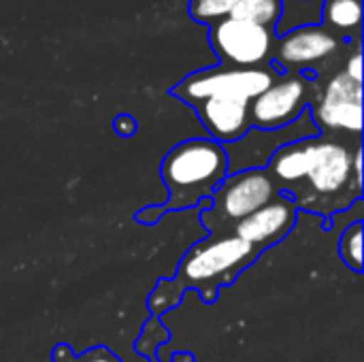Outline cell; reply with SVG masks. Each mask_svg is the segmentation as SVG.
<instances>
[{
    "label": "cell",
    "instance_id": "obj_1",
    "mask_svg": "<svg viewBox=\"0 0 364 362\" xmlns=\"http://www.w3.org/2000/svg\"><path fill=\"white\" fill-rule=\"evenodd\" d=\"M356 147H360L358 139L333 134L299 139L273 151L267 173L296 209L328 218L363 196V183L354 177Z\"/></svg>",
    "mask_w": 364,
    "mask_h": 362
},
{
    "label": "cell",
    "instance_id": "obj_2",
    "mask_svg": "<svg viewBox=\"0 0 364 362\" xmlns=\"http://www.w3.org/2000/svg\"><path fill=\"white\" fill-rule=\"evenodd\" d=\"M160 173L168 201L162 207L141 211L136 215L139 222L156 224L166 211L190 209L211 198L228 175V156L224 145L213 139H188L166 154Z\"/></svg>",
    "mask_w": 364,
    "mask_h": 362
},
{
    "label": "cell",
    "instance_id": "obj_3",
    "mask_svg": "<svg viewBox=\"0 0 364 362\" xmlns=\"http://www.w3.org/2000/svg\"><path fill=\"white\" fill-rule=\"evenodd\" d=\"M258 254L260 252L230 233L211 235L186 254L177 280L166 284L173 288L177 286V290L196 288L205 301H213L218 290L230 284L239 271L256 260Z\"/></svg>",
    "mask_w": 364,
    "mask_h": 362
},
{
    "label": "cell",
    "instance_id": "obj_4",
    "mask_svg": "<svg viewBox=\"0 0 364 362\" xmlns=\"http://www.w3.org/2000/svg\"><path fill=\"white\" fill-rule=\"evenodd\" d=\"M279 194L267 169H243L226 175L213 192L211 209L203 211V224L211 235L230 233L241 220L271 203Z\"/></svg>",
    "mask_w": 364,
    "mask_h": 362
},
{
    "label": "cell",
    "instance_id": "obj_5",
    "mask_svg": "<svg viewBox=\"0 0 364 362\" xmlns=\"http://www.w3.org/2000/svg\"><path fill=\"white\" fill-rule=\"evenodd\" d=\"M358 43L337 36L322 23L303 26L277 36L271 64L279 73H301L316 79V75H322L341 58L346 60L350 47Z\"/></svg>",
    "mask_w": 364,
    "mask_h": 362
},
{
    "label": "cell",
    "instance_id": "obj_6",
    "mask_svg": "<svg viewBox=\"0 0 364 362\" xmlns=\"http://www.w3.org/2000/svg\"><path fill=\"white\" fill-rule=\"evenodd\" d=\"M282 73L271 64L262 68H232V66H215L203 68L188 75L181 83L173 87V96L181 98L190 107L213 98V96H235L254 100L262 94Z\"/></svg>",
    "mask_w": 364,
    "mask_h": 362
},
{
    "label": "cell",
    "instance_id": "obj_7",
    "mask_svg": "<svg viewBox=\"0 0 364 362\" xmlns=\"http://www.w3.org/2000/svg\"><path fill=\"white\" fill-rule=\"evenodd\" d=\"M320 83L309 75L282 73L262 94L250 102V119L256 130H279L294 124L316 100Z\"/></svg>",
    "mask_w": 364,
    "mask_h": 362
},
{
    "label": "cell",
    "instance_id": "obj_8",
    "mask_svg": "<svg viewBox=\"0 0 364 362\" xmlns=\"http://www.w3.org/2000/svg\"><path fill=\"white\" fill-rule=\"evenodd\" d=\"M309 117L316 128L346 139H358L363 132V83L350 79L343 70L333 73L320 85L316 100L309 105Z\"/></svg>",
    "mask_w": 364,
    "mask_h": 362
},
{
    "label": "cell",
    "instance_id": "obj_9",
    "mask_svg": "<svg viewBox=\"0 0 364 362\" xmlns=\"http://www.w3.org/2000/svg\"><path fill=\"white\" fill-rule=\"evenodd\" d=\"M275 32L250 21L226 17L209 26V43L218 53L222 66L232 68H262L271 66Z\"/></svg>",
    "mask_w": 364,
    "mask_h": 362
},
{
    "label": "cell",
    "instance_id": "obj_10",
    "mask_svg": "<svg viewBox=\"0 0 364 362\" xmlns=\"http://www.w3.org/2000/svg\"><path fill=\"white\" fill-rule=\"evenodd\" d=\"M296 211H299L296 205L288 196L277 194L271 203H267L264 207L241 220L230 230V235L239 237L256 252H262L286 239V235L296 224Z\"/></svg>",
    "mask_w": 364,
    "mask_h": 362
},
{
    "label": "cell",
    "instance_id": "obj_11",
    "mask_svg": "<svg viewBox=\"0 0 364 362\" xmlns=\"http://www.w3.org/2000/svg\"><path fill=\"white\" fill-rule=\"evenodd\" d=\"M250 102L252 100L235 96H213L198 102L194 109L213 141L235 143L252 130Z\"/></svg>",
    "mask_w": 364,
    "mask_h": 362
},
{
    "label": "cell",
    "instance_id": "obj_12",
    "mask_svg": "<svg viewBox=\"0 0 364 362\" xmlns=\"http://www.w3.org/2000/svg\"><path fill=\"white\" fill-rule=\"evenodd\" d=\"M322 26L341 38L360 41L363 0H322Z\"/></svg>",
    "mask_w": 364,
    "mask_h": 362
},
{
    "label": "cell",
    "instance_id": "obj_13",
    "mask_svg": "<svg viewBox=\"0 0 364 362\" xmlns=\"http://www.w3.org/2000/svg\"><path fill=\"white\" fill-rule=\"evenodd\" d=\"M322 23V0H282V15L273 28L275 36L290 30Z\"/></svg>",
    "mask_w": 364,
    "mask_h": 362
},
{
    "label": "cell",
    "instance_id": "obj_14",
    "mask_svg": "<svg viewBox=\"0 0 364 362\" xmlns=\"http://www.w3.org/2000/svg\"><path fill=\"white\" fill-rule=\"evenodd\" d=\"M282 15V0H241L230 17L241 19V21H250L262 28H275L277 19Z\"/></svg>",
    "mask_w": 364,
    "mask_h": 362
},
{
    "label": "cell",
    "instance_id": "obj_15",
    "mask_svg": "<svg viewBox=\"0 0 364 362\" xmlns=\"http://www.w3.org/2000/svg\"><path fill=\"white\" fill-rule=\"evenodd\" d=\"M239 2H241V0H190L188 13H190L196 21L213 26L215 21L230 17L232 9H235Z\"/></svg>",
    "mask_w": 364,
    "mask_h": 362
},
{
    "label": "cell",
    "instance_id": "obj_16",
    "mask_svg": "<svg viewBox=\"0 0 364 362\" xmlns=\"http://www.w3.org/2000/svg\"><path fill=\"white\" fill-rule=\"evenodd\" d=\"M343 262L354 269L356 273L363 271V222L356 220L352 226L346 228L341 235V245H339Z\"/></svg>",
    "mask_w": 364,
    "mask_h": 362
},
{
    "label": "cell",
    "instance_id": "obj_17",
    "mask_svg": "<svg viewBox=\"0 0 364 362\" xmlns=\"http://www.w3.org/2000/svg\"><path fill=\"white\" fill-rule=\"evenodd\" d=\"M53 362H122L111 350H107V348H102V346H98V348H92V350H87V352H83V354H79V356H75L73 352H70V348L68 346H58L55 350H53Z\"/></svg>",
    "mask_w": 364,
    "mask_h": 362
},
{
    "label": "cell",
    "instance_id": "obj_18",
    "mask_svg": "<svg viewBox=\"0 0 364 362\" xmlns=\"http://www.w3.org/2000/svg\"><path fill=\"white\" fill-rule=\"evenodd\" d=\"M343 73H346L350 79L363 83V51H360V45H356V47L352 49V53L346 58Z\"/></svg>",
    "mask_w": 364,
    "mask_h": 362
},
{
    "label": "cell",
    "instance_id": "obj_19",
    "mask_svg": "<svg viewBox=\"0 0 364 362\" xmlns=\"http://www.w3.org/2000/svg\"><path fill=\"white\" fill-rule=\"evenodd\" d=\"M115 130H117V134L128 137V134H132L136 130V124H134V119L130 115H119L115 119Z\"/></svg>",
    "mask_w": 364,
    "mask_h": 362
}]
</instances>
